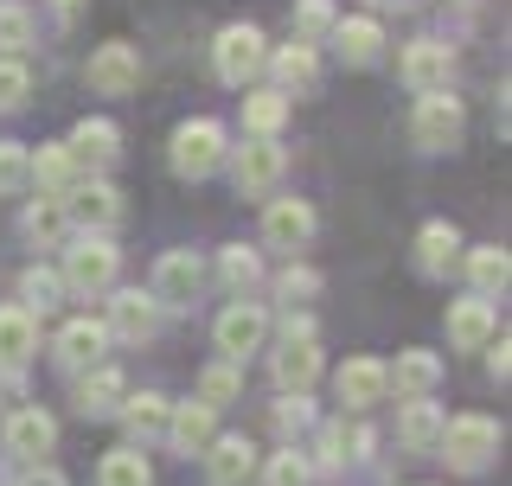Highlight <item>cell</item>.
Segmentation results:
<instances>
[{
    "instance_id": "obj_1",
    "label": "cell",
    "mask_w": 512,
    "mask_h": 486,
    "mask_svg": "<svg viewBox=\"0 0 512 486\" xmlns=\"http://www.w3.org/2000/svg\"><path fill=\"white\" fill-rule=\"evenodd\" d=\"M58 282L71 288V295H109V288H116V243L103 231H84L71 250H64Z\"/></svg>"
},
{
    "instance_id": "obj_2",
    "label": "cell",
    "mask_w": 512,
    "mask_h": 486,
    "mask_svg": "<svg viewBox=\"0 0 512 486\" xmlns=\"http://www.w3.org/2000/svg\"><path fill=\"white\" fill-rule=\"evenodd\" d=\"M410 135H416V148L448 154V148H461V135H468V109H461L448 90H423V96H416V122H410Z\"/></svg>"
},
{
    "instance_id": "obj_3",
    "label": "cell",
    "mask_w": 512,
    "mask_h": 486,
    "mask_svg": "<svg viewBox=\"0 0 512 486\" xmlns=\"http://www.w3.org/2000/svg\"><path fill=\"white\" fill-rule=\"evenodd\" d=\"M442 455L448 467H461V474H480L493 455H500V423L493 416H455V423H442Z\"/></svg>"
},
{
    "instance_id": "obj_4",
    "label": "cell",
    "mask_w": 512,
    "mask_h": 486,
    "mask_svg": "<svg viewBox=\"0 0 512 486\" xmlns=\"http://www.w3.org/2000/svg\"><path fill=\"white\" fill-rule=\"evenodd\" d=\"M269 371H276L282 391H308V384L320 378V346H314V320L288 314V333L276 346V359H269Z\"/></svg>"
},
{
    "instance_id": "obj_5",
    "label": "cell",
    "mask_w": 512,
    "mask_h": 486,
    "mask_svg": "<svg viewBox=\"0 0 512 486\" xmlns=\"http://www.w3.org/2000/svg\"><path fill=\"white\" fill-rule=\"evenodd\" d=\"M218 160H224V128L212 116L173 128V173L180 180H205V173H218Z\"/></svg>"
},
{
    "instance_id": "obj_6",
    "label": "cell",
    "mask_w": 512,
    "mask_h": 486,
    "mask_svg": "<svg viewBox=\"0 0 512 486\" xmlns=\"http://www.w3.org/2000/svg\"><path fill=\"white\" fill-rule=\"evenodd\" d=\"M263 58H269V45H263L256 26H224L218 45H212V64H218V77L231 90H244L250 77H263Z\"/></svg>"
},
{
    "instance_id": "obj_7",
    "label": "cell",
    "mask_w": 512,
    "mask_h": 486,
    "mask_svg": "<svg viewBox=\"0 0 512 486\" xmlns=\"http://www.w3.org/2000/svg\"><path fill=\"white\" fill-rule=\"evenodd\" d=\"M205 288V263L192 250H167L154 263V282H148V295L160 301V307H192V295Z\"/></svg>"
},
{
    "instance_id": "obj_8",
    "label": "cell",
    "mask_w": 512,
    "mask_h": 486,
    "mask_svg": "<svg viewBox=\"0 0 512 486\" xmlns=\"http://www.w3.org/2000/svg\"><path fill=\"white\" fill-rule=\"evenodd\" d=\"M218 352H224V359H237V365H244L250 359V352L256 346H263V333H269V314H263V307H256L250 295L244 301H231V307H224V314H218Z\"/></svg>"
},
{
    "instance_id": "obj_9",
    "label": "cell",
    "mask_w": 512,
    "mask_h": 486,
    "mask_svg": "<svg viewBox=\"0 0 512 486\" xmlns=\"http://www.w3.org/2000/svg\"><path fill=\"white\" fill-rule=\"evenodd\" d=\"M64 218H71L77 231H109V224L122 218V192L109 180H71V192H64Z\"/></svg>"
},
{
    "instance_id": "obj_10",
    "label": "cell",
    "mask_w": 512,
    "mask_h": 486,
    "mask_svg": "<svg viewBox=\"0 0 512 486\" xmlns=\"http://www.w3.org/2000/svg\"><path fill=\"white\" fill-rule=\"evenodd\" d=\"M109 339H122V346H141V339H154L160 333V301L154 295H141V288H122L116 301H109Z\"/></svg>"
},
{
    "instance_id": "obj_11",
    "label": "cell",
    "mask_w": 512,
    "mask_h": 486,
    "mask_svg": "<svg viewBox=\"0 0 512 486\" xmlns=\"http://www.w3.org/2000/svg\"><path fill=\"white\" fill-rule=\"evenodd\" d=\"M199 455H205V486H250L256 480V448L244 435H212Z\"/></svg>"
},
{
    "instance_id": "obj_12",
    "label": "cell",
    "mask_w": 512,
    "mask_h": 486,
    "mask_svg": "<svg viewBox=\"0 0 512 486\" xmlns=\"http://www.w3.org/2000/svg\"><path fill=\"white\" fill-rule=\"evenodd\" d=\"M282 167H288V154L276 148V135H256L250 148H237V160H231V180H237V192H269L282 180Z\"/></svg>"
},
{
    "instance_id": "obj_13",
    "label": "cell",
    "mask_w": 512,
    "mask_h": 486,
    "mask_svg": "<svg viewBox=\"0 0 512 486\" xmlns=\"http://www.w3.org/2000/svg\"><path fill=\"white\" fill-rule=\"evenodd\" d=\"M141 84V52L135 45H96L90 52V90L96 96H128Z\"/></svg>"
},
{
    "instance_id": "obj_14",
    "label": "cell",
    "mask_w": 512,
    "mask_h": 486,
    "mask_svg": "<svg viewBox=\"0 0 512 486\" xmlns=\"http://www.w3.org/2000/svg\"><path fill=\"white\" fill-rule=\"evenodd\" d=\"M308 237H314V205L308 199H269V212H263L269 250H301Z\"/></svg>"
},
{
    "instance_id": "obj_15",
    "label": "cell",
    "mask_w": 512,
    "mask_h": 486,
    "mask_svg": "<svg viewBox=\"0 0 512 486\" xmlns=\"http://www.w3.org/2000/svg\"><path fill=\"white\" fill-rule=\"evenodd\" d=\"M212 435H218V410H212V403H173L160 442H173V455H199Z\"/></svg>"
},
{
    "instance_id": "obj_16",
    "label": "cell",
    "mask_w": 512,
    "mask_h": 486,
    "mask_svg": "<svg viewBox=\"0 0 512 486\" xmlns=\"http://www.w3.org/2000/svg\"><path fill=\"white\" fill-rule=\"evenodd\" d=\"M448 77H455V52H448L442 39H416L404 52V84L423 96V90H448Z\"/></svg>"
},
{
    "instance_id": "obj_17",
    "label": "cell",
    "mask_w": 512,
    "mask_h": 486,
    "mask_svg": "<svg viewBox=\"0 0 512 486\" xmlns=\"http://www.w3.org/2000/svg\"><path fill=\"white\" fill-rule=\"evenodd\" d=\"M263 71H276V90H282V96H308V90L320 84V58H314L308 39H295V45H282V52H269Z\"/></svg>"
},
{
    "instance_id": "obj_18",
    "label": "cell",
    "mask_w": 512,
    "mask_h": 486,
    "mask_svg": "<svg viewBox=\"0 0 512 486\" xmlns=\"http://www.w3.org/2000/svg\"><path fill=\"white\" fill-rule=\"evenodd\" d=\"M493 327H500V320H493L487 295H468V301L448 307V346H461V352H480L493 339Z\"/></svg>"
},
{
    "instance_id": "obj_19",
    "label": "cell",
    "mask_w": 512,
    "mask_h": 486,
    "mask_svg": "<svg viewBox=\"0 0 512 486\" xmlns=\"http://www.w3.org/2000/svg\"><path fill=\"white\" fill-rule=\"evenodd\" d=\"M52 442H58V423H52L45 410H13V416H7V455H13V461L52 455Z\"/></svg>"
},
{
    "instance_id": "obj_20",
    "label": "cell",
    "mask_w": 512,
    "mask_h": 486,
    "mask_svg": "<svg viewBox=\"0 0 512 486\" xmlns=\"http://www.w3.org/2000/svg\"><path fill=\"white\" fill-rule=\"evenodd\" d=\"M103 346H109V327L103 320H71V327L58 333V365L64 371H90V365H103Z\"/></svg>"
},
{
    "instance_id": "obj_21",
    "label": "cell",
    "mask_w": 512,
    "mask_h": 486,
    "mask_svg": "<svg viewBox=\"0 0 512 486\" xmlns=\"http://www.w3.org/2000/svg\"><path fill=\"white\" fill-rule=\"evenodd\" d=\"M436 378H442L436 352H397V365H384V391H397V397H429Z\"/></svg>"
},
{
    "instance_id": "obj_22",
    "label": "cell",
    "mask_w": 512,
    "mask_h": 486,
    "mask_svg": "<svg viewBox=\"0 0 512 486\" xmlns=\"http://www.w3.org/2000/svg\"><path fill=\"white\" fill-rule=\"evenodd\" d=\"M39 352V320L32 307H0V371H20Z\"/></svg>"
},
{
    "instance_id": "obj_23",
    "label": "cell",
    "mask_w": 512,
    "mask_h": 486,
    "mask_svg": "<svg viewBox=\"0 0 512 486\" xmlns=\"http://www.w3.org/2000/svg\"><path fill=\"white\" fill-rule=\"evenodd\" d=\"M333 391H340L346 410H372V403H384V365L378 359H346L340 378H333Z\"/></svg>"
},
{
    "instance_id": "obj_24",
    "label": "cell",
    "mask_w": 512,
    "mask_h": 486,
    "mask_svg": "<svg viewBox=\"0 0 512 486\" xmlns=\"http://www.w3.org/2000/svg\"><path fill=\"white\" fill-rule=\"evenodd\" d=\"M167 410H173V403L167 397H160V391H141V397H122V429H128V442H160V435H167Z\"/></svg>"
},
{
    "instance_id": "obj_25",
    "label": "cell",
    "mask_w": 512,
    "mask_h": 486,
    "mask_svg": "<svg viewBox=\"0 0 512 486\" xmlns=\"http://www.w3.org/2000/svg\"><path fill=\"white\" fill-rule=\"evenodd\" d=\"M77 160H90V167H109V160L122 154V128L116 122H103V116H84L71 128V141H64Z\"/></svg>"
},
{
    "instance_id": "obj_26",
    "label": "cell",
    "mask_w": 512,
    "mask_h": 486,
    "mask_svg": "<svg viewBox=\"0 0 512 486\" xmlns=\"http://www.w3.org/2000/svg\"><path fill=\"white\" fill-rule=\"evenodd\" d=\"M122 397H128V384H122L116 365H90L84 384H77V410H84V416H116Z\"/></svg>"
},
{
    "instance_id": "obj_27",
    "label": "cell",
    "mask_w": 512,
    "mask_h": 486,
    "mask_svg": "<svg viewBox=\"0 0 512 486\" xmlns=\"http://www.w3.org/2000/svg\"><path fill=\"white\" fill-rule=\"evenodd\" d=\"M442 423L448 416L429 397H404V410H397V435H404V448H416V455H429L442 442Z\"/></svg>"
},
{
    "instance_id": "obj_28",
    "label": "cell",
    "mask_w": 512,
    "mask_h": 486,
    "mask_svg": "<svg viewBox=\"0 0 512 486\" xmlns=\"http://www.w3.org/2000/svg\"><path fill=\"white\" fill-rule=\"evenodd\" d=\"M333 52H340L346 64H372L378 58V45H384V26L378 20H333Z\"/></svg>"
},
{
    "instance_id": "obj_29",
    "label": "cell",
    "mask_w": 512,
    "mask_h": 486,
    "mask_svg": "<svg viewBox=\"0 0 512 486\" xmlns=\"http://www.w3.org/2000/svg\"><path fill=\"white\" fill-rule=\"evenodd\" d=\"M468 282H474V295H506V282H512V256L500 250V243H487V250H468Z\"/></svg>"
},
{
    "instance_id": "obj_30",
    "label": "cell",
    "mask_w": 512,
    "mask_h": 486,
    "mask_svg": "<svg viewBox=\"0 0 512 486\" xmlns=\"http://www.w3.org/2000/svg\"><path fill=\"white\" fill-rule=\"evenodd\" d=\"M461 256V237H455V224H423V231H416V263H423V275H442L448 263H455Z\"/></svg>"
},
{
    "instance_id": "obj_31",
    "label": "cell",
    "mask_w": 512,
    "mask_h": 486,
    "mask_svg": "<svg viewBox=\"0 0 512 486\" xmlns=\"http://www.w3.org/2000/svg\"><path fill=\"white\" fill-rule=\"evenodd\" d=\"M71 180H77V154L71 148H39V154H32V186H39V192L64 199Z\"/></svg>"
},
{
    "instance_id": "obj_32",
    "label": "cell",
    "mask_w": 512,
    "mask_h": 486,
    "mask_svg": "<svg viewBox=\"0 0 512 486\" xmlns=\"http://www.w3.org/2000/svg\"><path fill=\"white\" fill-rule=\"evenodd\" d=\"M64 231H71V218H64V199L39 192V205H26V237L39 243V250H52V243H64Z\"/></svg>"
},
{
    "instance_id": "obj_33",
    "label": "cell",
    "mask_w": 512,
    "mask_h": 486,
    "mask_svg": "<svg viewBox=\"0 0 512 486\" xmlns=\"http://www.w3.org/2000/svg\"><path fill=\"white\" fill-rule=\"evenodd\" d=\"M96 486H154V474H148V461H141V448L128 442V448H109V455H103Z\"/></svg>"
},
{
    "instance_id": "obj_34",
    "label": "cell",
    "mask_w": 512,
    "mask_h": 486,
    "mask_svg": "<svg viewBox=\"0 0 512 486\" xmlns=\"http://www.w3.org/2000/svg\"><path fill=\"white\" fill-rule=\"evenodd\" d=\"M282 122H288V96L282 90H250L244 96V128L250 135H276Z\"/></svg>"
},
{
    "instance_id": "obj_35",
    "label": "cell",
    "mask_w": 512,
    "mask_h": 486,
    "mask_svg": "<svg viewBox=\"0 0 512 486\" xmlns=\"http://www.w3.org/2000/svg\"><path fill=\"white\" fill-rule=\"evenodd\" d=\"M237 391H244V371H237V359H218V365H205V378H199V403H212V410H224Z\"/></svg>"
},
{
    "instance_id": "obj_36",
    "label": "cell",
    "mask_w": 512,
    "mask_h": 486,
    "mask_svg": "<svg viewBox=\"0 0 512 486\" xmlns=\"http://www.w3.org/2000/svg\"><path fill=\"white\" fill-rule=\"evenodd\" d=\"M314 480V461L301 455V448H282V455H269L263 467V486H308Z\"/></svg>"
},
{
    "instance_id": "obj_37",
    "label": "cell",
    "mask_w": 512,
    "mask_h": 486,
    "mask_svg": "<svg viewBox=\"0 0 512 486\" xmlns=\"http://www.w3.org/2000/svg\"><path fill=\"white\" fill-rule=\"evenodd\" d=\"M26 45H32V13L20 7V0H0V52L20 58Z\"/></svg>"
},
{
    "instance_id": "obj_38",
    "label": "cell",
    "mask_w": 512,
    "mask_h": 486,
    "mask_svg": "<svg viewBox=\"0 0 512 486\" xmlns=\"http://www.w3.org/2000/svg\"><path fill=\"white\" fill-rule=\"evenodd\" d=\"M224 282H231L237 288V295H250V288L256 282H263V256H256V250H244V243H237V250H224Z\"/></svg>"
},
{
    "instance_id": "obj_39",
    "label": "cell",
    "mask_w": 512,
    "mask_h": 486,
    "mask_svg": "<svg viewBox=\"0 0 512 486\" xmlns=\"http://www.w3.org/2000/svg\"><path fill=\"white\" fill-rule=\"evenodd\" d=\"M333 20H340V13L327 7V0H301L295 7V39H308V45H320L333 32Z\"/></svg>"
},
{
    "instance_id": "obj_40",
    "label": "cell",
    "mask_w": 512,
    "mask_h": 486,
    "mask_svg": "<svg viewBox=\"0 0 512 486\" xmlns=\"http://www.w3.org/2000/svg\"><path fill=\"white\" fill-rule=\"evenodd\" d=\"M32 186V154L20 141H0V192H26Z\"/></svg>"
},
{
    "instance_id": "obj_41",
    "label": "cell",
    "mask_w": 512,
    "mask_h": 486,
    "mask_svg": "<svg viewBox=\"0 0 512 486\" xmlns=\"http://www.w3.org/2000/svg\"><path fill=\"white\" fill-rule=\"evenodd\" d=\"M26 90H32V77H26V64L20 58H0V116H13V109L26 103Z\"/></svg>"
},
{
    "instance_id": "obj_42",
    "label": "cell",
    "mask_w": 512,
    "mask_h": 486,
    "mask_svg": "<svg viewBox=\"0 0 512 486\" xmlns=\"http://www.w3.org/2000/svg\"><path fill=\"white\" fill-rule=\"evenodd\" d=\"M58 295H64L58 269H26V275H20V301H26V307H39V314H45V307H52Z\"/></svg>"
},
{
    "instance_id": "obj_43",
    "label": "cell",
    "mask_w": 512,
    "mask_h": 486,
    "mask_svg": "<svg viewBox=\"0 0 512 486\" xmlns=\"http://www.w3.org/2000/svg\"><path fill=\"white\" fill-rule=\"evenodd\" d=\"M308 423H314L308 391H282V403H276V429H282V435H301Z\"/></svg>"
},
{
    "instance_id": "obj_44",
    "label": "cell",
    "mask_w": 512,
    "mask_h": 486,
    "mask_svg": "<svg viewBox=\"0 0 512 486\" xmlns=\"http://www.w3.org/2000/svg\"><path fill=\"white\" fill-rule=\"evenodd\" d=\"M320 467H346V423H320V455H314Z\"/></svg>"
},
{
    "instance_id": "obj_45",
    "label": "cell",
    "mask_w": 512,
    "mask_h": 486,
    "mask_svg": "<svg viewBox=\"0 0 512 486\" xmlns=\"http://www.w3.org/2000/svg\"><path fill=\"white\" fill-rule=\"evenodd\" d=\"M314 288H320V275H314V269H288V275H282V282H276V295H282L288 307H295V301H308V295H314Z\"/></svg>"
},
{
    "instance_id": "obj_46",
    "label": "cell",
    "mask_w": 512,
    "mask_h": 486,
    "mask_svg": "<svg viewBox=\"0 0 512 486\" xmlns=\"http://www.w3.org/2000/svg\"><path fill=\"white\" fill-rule=\"evenodd\" d=\"M480 352H487V371H493V378L506 384V371H512V346H506V339H500V346H493V339H487V346H480Z\"/></svg>"
},
{
    "instance_id": "obj_47",
    "label": "cell",
    "mask_w": 512,
    "mask_h": 486,
    "mask_svg": "<svg viewBox=\"0 0 512 486\" xmlns=\"http://www.w3.org/2000/svg\"><path fill=\"white\" fill-rule=\"evenodd\" d=\"M20 486H71L58 474V467H39V461H26V474H20Z\"/></svg>"
},
{
    "instance_id": "obj_48",
    "label": "cell",
    "mask_w": 512,
    "mask_h": 486,
    "mask_svg": "<svg viewBox=\"0 0 512 486\" xmlns=\"http://www.w3.org/2000/svg\"><path fill=\"white\" fill-rule=\"evenodd\" d=\"M52 7L64 13V20H71V13H77V7H84V0H52Z\"/></svg>"
},
{
    "instance_id": "obj_49",
    "label": "cell",
    "mask_w": 512,
    "mask_h": 486,
    "mask_svg": "<svg viewBox=\"0 0 512 486\" xmlns=\"http://www.w3.org/2000/svg\"><path fill=\"white\" fill-rule=\"evenodd\" d=\"M378 7H397V0H378Z\"/></svg>"
}]
</instances>
